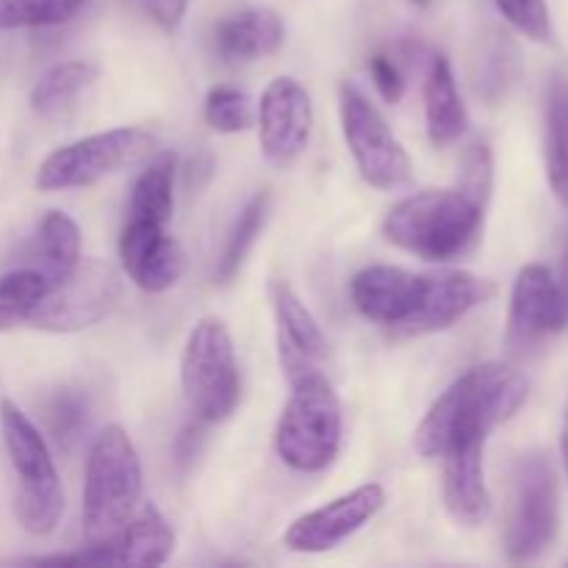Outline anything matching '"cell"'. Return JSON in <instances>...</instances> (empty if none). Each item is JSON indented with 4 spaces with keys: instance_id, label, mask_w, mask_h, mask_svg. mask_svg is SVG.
Returning <instances> with one entry per match:
<instances>
[{
    "instance_id": "obj_1",
    "label": "cell",
    "mask_w": 568,
    "mask_h": 568,
    "mask_svg": "<svg viewBox=\"0 0 568 568\" xmlns=\"http://www.w3.org/2000/svg\"><path fill=\"white\" fill-rule=\"evenodd\" d=\"M530 397V381L508 364H480L458 377L425 414L414 433L422 458H442L447 447L466 436H488L521 410Z\"/></svg>"
},
{
    "instance_id": "obj_2",
    "label": "cell",
    "mask_w": 568,
    "mask_h": 568,
    "mask_svg": "<svg viewBox=\"0 0 568 568\" xmlns=\"http://www.w3.org/2000/svg\"><path fill=\"white\" fill-rule=\"evenodd\" d=\"M486 203L464 189H430L399 200L383 222L394 247L422 261H453L469 253L483 231Z\"/></svg>"
},
{
    "instance_id": "obj_3",
    "label": "cell",
    "mask_w": 568,
    "mask_h": 568,
    "mask_svg": "<svg viewBox=\"0 0 568 568\" xmlns=\"http://www.w3.org/2000/svg\"><path fill=\"white\" fill-rule=\"evenodd\" d=\"M0 433L17 475V525L31 536H48L64 516V488L48 442L11 399H0Z\"/></svg>"
},
{
    "instance_id": "obj_4",
    "label": "cell",
    "mask_w": 568,
    "mask_h": 568,
    "mask_svg": "<svg viewBox=\"0 0 568 568\" xmlns=\"http://www.w3.org/2000/svg\"><path fill=\"white\" fill-rule=\"evenodd\" d=\"M142 497V460L131 436L109 425L94 436L83 471V536L109 538L136 514Z\"/></svg>"
},
{
    "instance_id": "obj_5",
    "label": "cell",
    "mask_w": 568,
    "mask_h": 568,
    "mask_svg": "<svg viewBox=\"0 0 568 568\" xmlns=\"http://www.w3.org/2000/svg\"><path fill=\"white\" fill-rule=\"evenodd\" d=\"M342 403L325 372L292 383V397L275 427L277 458L300 475L325 471L342 449Z\"/></svg>"
},
{
    "instance_id": "obj_6",
    "label": "cell",
    "mask_w": 568,
    "mask_h": 568,
    "mask_svg": "<svg viewBox=\"0 0 568 568\" xmlns=\"http://www.w3.org/2000/svg\"><path fill=\"white\" fill-rule=\"evenodd\" d=\"M181 386L194 419L220 425L231 419L242 399L236 349L227 327L205 316L189 333L181 353Z\"/></svg>"
},
{
    "instance_id": "obj_7",
    "label": "cell",
    "mask_w": 568,
    "mask_h": 568,
    "mask_svg": "<svg viewBox=\"0 0 568 568\" xmlns=\"http://www.w3.org/2000/svg\"><path fill=\"white\" fill-rule=\"evenodd\" d=\"M560 527V480L552 458L544 449L521 455L514 471L505 549L516 564L536 560L552 547Z\"/></svg>"
},
{
    "instance_id": "obj_8",
    "label": "cell",
    "mask_w": 568,
    "mask_h": 568,
    "mask_svg": "<svg viewBox=\"0 0 568 568\" xmlns=\"http://www.w3.org/2000/svg\"><path fill=\"white\" fill-rule=\"evenodd\" d=\"M155 144L159 142H155L153 133L133 125L92 133V136L75 139V142L53 150L39 164L33 183H37L39 192L94 186L103 178L142 161Z\"/></svg>"
},
{
    "instance_id": "obj_9",
    "label": "cell",
    "mask_w": 568,
    "mask_h": 568,
    "mask_svg": "<svg viewBox=\"0 0 568 568\" xmlns=\"http://www.w3.org/2000/svg\"><path fill=\"white\" fill-rule=\"evenodd\" d=\"M122 292L120 275L103 258H81L61 281L50 283L26 325L44 333H78L111 314Z\"/></svg>"
},
{
    "instance_id": "obj_10",
    "label": "cell",
    "mask_w": 568,
    "mask_h": 568,
    "mask_svg": "<svg viewBox=\"0 0 568 568\" xmlns=\"http://www.w3.org/2000/svg\"><path fill=\"white\" fill-rule=\"evenodd\" d=\"M338 116L349 155L369 186L394 192L410 181V155L355 83H344L338 92Z\"/></svg>"
},
{
    "instance_id": "obj_11",
    "label": "cell",
    "mask_w": 568,
    "mask_h": 568,
    "mask_svg": "<svg viewBox=\"0 0 568 568\" xmlns=\"http://www.w3.org/2000/svg\"><path fill=\"white\" fill-rule=\"evenodd\" d=\"M386 505L381 483H364L349 494L331 499L322 508L303 514L283 532V547L297 555H325L364 530Z\"/></svg>"
},
{
    "instance_id": "obj_12",
    "label": "cell",
    "mask_w": 568,
    "mask_h": 568,
    "mask_svg": "<svg viewBox=\"0 0 568 568\" xmlns=\"http://www.w3.org/2000/svg\"><path fill=\"white\" fill-rule=\"evenodd\" d=\"M311 131H314L311 94L294 78H275L264 89L258 103V142L264 159L272 164H288L308 148Z\"/></svg>"
},
{
    "instance_id": "obj_13",
    "label": "cell",
    "mask_w": 568,
    "mask_h": 568,
    "mask_svg": "<svg viewBox=\"0 0 568 568\" xmlns=\"http://www.w3.org/2000/svg\"><path fill=\"white\" fill-rule=\"evenodd\" d=\"M568 314L560 300L558 281L544 264H527L516 275L508 311V347L514 353L536 347L552 333L566 331Z\"/></svg>"
},
{
    "instance_id": "obj_14",
    "label": "cell",
    "mask_w": 568,
    "mask_h": 568,
    "mask_svg": "<svg viewBox=\"0 0 568 568\" xmlns=\"http://www.w3.org/2000/svg\"><path fill=\"white\" fill-rule=\"evenodd\" d=\"M494 294H497V286L488 277L471 275L464 270H444L425 275L419 305H416L414 316L399 327L397 336L414 338L449 331L460 320H466L471 311L486 305Z\"/></svg>"
},
{
    "instance_id": "obj_15",
    "label": "cell",
    "mask_w": 568,
    "mask_h": 568,
    "mask_svg": "<svg viewBox=\"0 0 568 568\" xmlns=\"http://www.w3.org/2000/svg\"><path fill=\"white\" fill-rule=\"evenodd\" d=\"M270 303L275 314L277 361L288 386L303 381L305 375L322 372L327 358V338L308 305L283 281L270 283Z\"/></svg>"
},
{
    "instance_id": "obj_16",
    "label": "cell",
    "mask_w": 568,
    "mask_h": 568,
    "mask_svg": "<svg viewBox=\"0 0 568 568\" xmlns=\"http://www.w3.org/2000/svg\"><path fill=\"white\" fill-rule=\"evenodd\" d=\"M175 552V530L155 505H144L114 536L78 549V566H164Z\"/></svg>"
},
{
    "instance_id": "obj_17",
    "label": "cell",
    "mask_w": 568,
    "mask_h": 568,
    "mask_svg": "<svg viewBox=\"0 0 568 568\" xmlns=\"http://www.w3.org/2000/svg\"><path fill=\"white\" fill-rule=\"evenodd\" d=\"M120 264L142 292L161 294L181 281L186 255L166 225L131 216L120 233Z\"/></svg>"
},
{
    "instance_id": "obj_18",
    "label": "cell",
    "mask_w": 568,
    "mask_h": 568,
    "mask_svg": "<svg viewBox=\"0 0 568 568\" xmlns=\"http://www.w3.org/2000/svg\"><path fill=\"white\" fill-rule=\"evenodd\" d=\"M486 442L488 436L458 438L444 460V508L460 527H480L491 516V494L486 486Z\"/></svg>"
},
{
    "instance_id": "obj_19",
    "label": "cell",
    "mask_w": 568,
    "mask_h": 568,
    "mask_svg": "<svg viewBox=\"0 0 568 568\" xmlns=\"http://www.w3.org/2000/svg\"><path fill=\"white\" fill-rule=\"evenodd\" d=\"M422 288H425V275H416L403 266L372 264L353 277L349 297L364 320L399 333V327L414 316Z\"/></svg>"
},
{
    "instance_id": "obj_20",
    "label": "cell",
    "mask_w": 568,
    "mask_h": 568,
    "mask_svg": "<svg viewBox=\"0 0 568 568\" xmlns=\"http://www.w3.org/2000/svg\"><path fill=\"white\" fill-rule=\"evenodd\" d=\"M286 28L272 9H244L214 28L216 53L225 61L264 59L281 50Z\"/></svg>"
},
{
    "instance_id": "obj_21",
    "label": "cell",
    "mask_w": 568,
    "mask_h": 568,
    "mask_svg": "<svg viewBox=\"0 0 568 568\" xmlns=\"http://www.w3.org/2000/svg\"><path fill=\"white\" fill-rule=\"evenodd\" d=\"M425 120L433 148H449L469 128V114L460 100L453 64L444 53L433 55L425 78Z\"/></svg>"
},
{
    "instance_id": "obj_22",
    "label": "cell",
    "mask_w": 568,
    "mask_h": 568,
    "mask_svg": "<svg viewBox=\"0 0 568 568\" xmlns=\"http://www.w3.org/2000/svg\"><path fill=\"white\" fill-rule=\"evenodd\" d=\"M172 209H175V153L161 150L139 172L128 211H131L133 220L166 225L172 220Z\"/></svg>"
},
{
    "instance_id": "obj_23",
    "label": "cell",
    "mask_w": 568,
    "mask_h": 568,
    "mask_svg": "<svg viewBox=\"0 0 568 568\" xmlns=\"http://www.w3.org/2000/svg\"><path fill=\"white\" fill-rule=\"evenodd\" d=\"M544 155L549 189L560 203L568 205V78L564 72H558L549 83Z\"/></svg>"
},
{
    "instance_id": "obj_24",
    "label": "cell",
    "mask_w": 568,
    "mask_h": 568,
    "mask_svg": "<svg viewBox=\"0 0 568 568\" xmlns=\"http://www.w3.org/2000/svg\"><path fill=\"white\" fill-rule=\"evenodd\" d=\"M521 75V55L514 39L503 31H491L477 50V92L488 103H503Z\"/></svg>"
},
{
    "instance_id": "obj_25",
    "label": "cell",
    "mask_w": 568,
    "mask_h": 568,
    "mask_svg": "<svg viewBox=\"0 0 568 568\" xmlns=\"http://www.w3.org/2000/svg\"><path fill=\"white\" fill-rule=\"evenodd\" d=\"M270 192H258L247 200V205H244L242 211H239L236 222H233L231 233H227L225 239L220 261H216L214 281L220 283V286H227V283H233L239 277L250 250L255 247L258 236L264 233L266 220H270Z\"/></svg>"
},
{
    "instance_id": "obj_26",
    "label": "cell",
    "mask_w": 568,
    "mask_h": 568,
    "mask_svg": "<svg viewBox=\"0 0 568 568\" xmlns=\"http://www.w3.org/2000/svg\"><path fill=\"white\" fill-rule=\"evenodd\" d=\"M39 272L48 283L61 281L81 261V227L64 211H48L37 231Z\"/></svg>"
},
{
    "instance_id": "obj_27",
    "label": "cell",
    "mask_w": 568,
    "mask_h": 568,
    "mask_svg": "<svg viewBox=\"0 0 568 568\" xmlns=\"http://www.w3.org/2000/svg\"><path fill=\"white\" fill-rule=\"evenodd\" d=\"M48 436L53 438L61 453H72L92 427V399L83 388L61 386L44 403L42 410Z\"/></svg>"
},
{
    "instance_id": "obj_28",
    "label": "cell",
    "mask_w": 568,
    "mask_h": 568,
    "mask_svg": "<svg viewBox=\"0 0 568 568\" xmlns=\"http://www.w3.org/2000/svg\"><path fill=\"white\" fill-rule=\"evenodd\" d=\"M98 78V67L92 61H61L50 67L31 89V109L33 114L50 116L64 109L70 100H75L83 89H89Z\"/></svg>"
},
{
    "instance_id": "obj_29",
    "label": "cell",
    "mask_w": 568,
    "mask_h": 568,
    "mask_svg": "<svg viewBox=\"0 0 568 568\" xmlns=\"http://www.w3.org/2000/svg\"><path fill=\"white\" fill-rule=\"evenodd\" d=\"M89 0H0V31H28L72 22Z\"/></svg>"
},
{
    "instance_id": "obj_30",
    "label": "cell",
    "mask_w": 568,
    "mask_h": 568,
    "mask_svg": "<svg viewBox=\"0 0 568 568\" xmlns=\"http://www.w3.org/2000/svg\"><path fill=\"white\" fill-rule=\"evenodd\" d=\"M48 286V277L39 270H11L0 275V333L26 325Z\"/></svg>"
},
{
    "instance_id": "obj_31",
    "label": "cell",
    "mask_w": 568,
    "mask_h": 568,
    "mask_svg": "<svg viewBox=\"0 0 568 568\" xmlns=\"http://www.w3.org/2000/svg\"><path fill=\"white\" fill-rule=\"evenodd\" d=\"M205 122L216 133H242L255 122L253 100L236 87H214L205 94Z\"/></svg>"
},
{
    "instance_id": "obj_32",
    "label": "cell",
    "mask_w": 568,
    "mask_h": 568,
    "mask_svg": "<svg viewBox=\"0 0 568 568\" xmlns=\"http://www.w3.org/2000/svg\"><path fill=\"white\" fill-rule=\"evenodd\" d=\"M499 14L510 22L519 33L536 42H549L552 37V20H549L547 0H494Z\"/></svg>"
},
{
    "instance_id": "obj_33",
    "label": "cell",
    "mask_w": 568,
    "mask_h": 568,
    "mask_svg": "<svg viewBox=\"0 0 568 568\" xmlns=\"http://www.w3.org/2000/svg\"><path fill=\"white\" fill-rule=\"evenodd\" d=\"M491 183H494V161L491 150L486 142L471 144V150L464 159V175H460V186L466 194H471L480 203H488L491 197Z\"/></svg>"
},
{
    "instance_id": "obj_34",
    "label": "cell",
    "mask_w": 568,
    "mask_h": 568,
    "mask_svg": "<svg viewBox=\"0 0 568 568\" xmlns=\"http://www.w3.org/2000/svg\"><path fill=\"white\" fill-rule=\"evenodd\" d=\"M369 75L372 83H375L377 94H381L386 103H399L405 94V81H403V70H399L397 61L392 59L388 53H375L369 59Z\"/></svg>"
},
{
    "instance_id": "obj_35",
    "label": "cell",
    "mask_w": 568,
    "mask_h": 568,
    "mask_svg": "<svg viewBox=\"0 0 568 568\" xmlns=\"http://www.w3.org/2000/svg\"><path fill=\"white\" fill-rule=\"evenodd\" d=\"M203 442H205V433H203V422H189L181 433H178L175 444H172V455H175V466L181 475H186L189 469L194 466L197 455L203 453Z\"/></svg>"
},
{
    "instance_id": "obj_36",
    "label": "cell",
    "mask_w": 568,
    "mask_h": 568,
    "mask_svg": "<svg viewBox=\"0 0 568 568\" xmlns=\"http://www.w3.org/2000/svg\"><path fill=\"white\" fill-rule=\"evenodd\" d=\"M142 3L150 20L166 33H175L178 28H181L189 9V0H142Z\"/></svg>"
},
{
    "instance_id": "obj_37",
    "label": "cell",
    "mask_w": 568,
    "mask_h": 568,
    "mask_svg": "<svg viewBox=\"0 0 568 568\" xmlns=\"http://www.w3.org/2000/svg\"><path fill=\"white\" fill-rule=\"evenodd\" d=\"M555 281H558L560 300H564V308L568 314V242H566V250H564V261H560V275L555 277Z\"/></svg>"
},
{
    "instance_id": "obj_38",
    "label": "cell",
    "mask_w": 568,
    "mask_h": 568,
    "mask_svg": "<svg viewBox=\"0 0 568 568\" xmlns=\"http://www.w3.org/2000/svg\"><path fill=\"white\" fill-rule=\"evenodd\" d=\"M560 458H564V469H566V477H568V405H566L564 427H560Z\"/></svg>"
},
{
    "instance_id": "obj_39",
    "label": "cell",
    "mask_w": 568,
    "mask_h": 568,
    "mask_svg": "<svg viewBox=\"0 0 568 568\" xmlns=\"http://www.w3.org/2000/svg\"><path fill=\"white\" fill-rule=\"evenodd\" d=\"M410 3H416V6H430V0H410Z\"/></svg>"
}]
</instances>
